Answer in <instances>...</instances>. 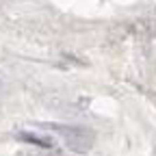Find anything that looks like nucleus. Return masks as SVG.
<instances>
[{"label": "nucleus", "mask_w": 156, "mask_h": 156, "mask_svg": "<svg viewBox=\"0 0 156 156\" xmlns=\"http://www.w3.org/2000/svg\"><path fill=\"white\" fill-rule=\"evenodd\" d=\"M17 139H20V141H26V143H35V145H39V147H52V141L39 139L37 134H30V132H20Z\"/></svg>", "instance_id": "f03ea898"}, {"label": "nucleus", "mask_w": 156, "mask_h": 156, "mask_svg": "<svg viewBox=\"0 0 156 156\" xmlns=\"http://www.w3.org/2000/svg\"><path fill=\"white\" fill-rule=\"evenodd\" d=\"M44 128H50L54 132H58L63 136L65 145L76 152V154H85L93 147L95 141V134L89 128H80V126H58V124H44Z\"/></svg>", "instance_id": "f257e3e1"}]
</instances>
